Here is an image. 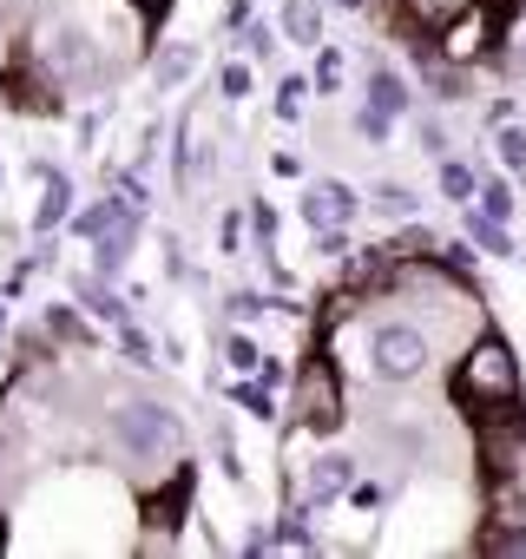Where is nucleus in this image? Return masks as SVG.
<instances>
[{"label":"nucleus","instance_id":"obj_38","mask_svg":"<svg viewBox=\"0 0 526 559\" xmlns=\"http://www.w3.org/2000/svg\"><path fill=\"white\" fill-rule=\"evenodd\" d=\"M139 8H152V14H165V8H171V0H139Z\"/></svg>","mask_w":526,"mask_h":559},{"label":"nucleus","instance_id":"obj_16","mask_svg":"<svg viewBox=\"0 0 526 559\" xmlns=\"http://www.w3.org/2000/svg\"><path fill=\"white\" fill-rule=\"evenodd\" d=\"M467 237H474L487 257H513V237H506V224H500V217H487V211H474V204H467Z\"/></svg>","mask_w":526,"mask_h":559},{"label":"nucleus","instance_id":"obj_14","mask_svg":"<svg viewBox=\"0 0 526 559\" xmlns=\"http://www.w3.org/2000/svg\"><path fill=\"white\" fill-rule=\"evenodd\" d=\"M184 500H191V474H171V487H165V493L145 507V520H152L158 533H171V526L184 520Z\"/></svg>","mask_w":526,"mask_h":559},{"label":"nucleus","instance_id":"obj_19","mask_svg":"<svg viewBox=\"0 0 526 559\" xmlns=\"http://www.w3.org/2000/svg\"><path fill=\"white\" fill-rule=\"evenodd\" d=\"M80 304H86L93 317H106V323H132L125 297H112V290H99V284H80Z\"/></svg>","mask_w":526,"mask_h":559},{"label":"nucleus","instance_id":"obj_20","mask_svg":"<svg viewBox=\"0 0 526 559\" xmlns=\"http://www.w3.org/2000/svg\"><path fill=\"white\" fill-rule=\"evenodd\" d=\"M230 395H237V402H243L256 421H271V415H277V395H271V382H263V376H256V382H237Z\"/></svg>","mask_w":526,"mask_h":559},{"label":"nucleus","instance_id":"obj_15","mask_svg":"<svg viewBox=\"0 0 526 559\" xmlns=\"http://www.w3.org/2000/svg\"><path fill=\"white\" fill-rule=\"evenodd\" d=\"M369 106L388 112V119H402V112H408V86H402V73L375 67V73H369Z\"/></svg>","mask_w":526,"mask_h":559},{"label":"nucleus","instance_id":"obj_23","mask_svg":"<svg viewBox=\"0 0 526 559\" xmlns=\"http://www.w3.org/2000/svg\"><path fill=\"white\" fill-rule=\"evenodd\" d=\"M493 152H500V165H506V171H526V126H500Z\"/></svg>","mask_w":526,"mask_h":559},{"label":"nucleus","instance_id":"obj_40","mask_svg":"<svg viewBox=\"0 0 526 559\" xmlns=\"http://www.w3.org/2000/svg\"><path fill=\"white\" fill-rule=\"evenodd\" d=\"M493 8H513V0H493Z\"/></svg>","mask_w":526,"mask_h":559},{"label":"nucleus","instance_id":"obj_34","mask_svg":"<svg viewBox=\"0 0 526 559\" xmlns=\"http://www.w3.org/2000/svg\"><path fill=\"white\" fill-rule=\"evenodd\" d=\"M263 310H277V304H263L256 290H243V297H230V317H237V323H256Z\"/></svg>","mask_w":526,"mask_h":559},{"label":"nucleus","instance_id":"obj_35","mask_svg":"<svg viewBox=\"0 0 526 559\" xmlns=\"http://www.w3.org/2000/svg\"><path fill=\"white\" fill-rule=\"evenodd\" d=\"M474 250H480V243H474V237H467V243H441V263H447V270H461V276H467V270H474Z\"/></svg>","mask_w":526,"mask_h":559},{"label":"nucleus","instance_id":"obj_13","mask_svg":"<svg viewBox=\"0 0 526 559\" xmlns=\"http://www.w3.org/2000/svg\"><path fill=\"white\" fill-rule=\"evenodd\" d=\"M284 34L297 47H323V8L316 0H284Z\"/></svg>","mask_w":526,"mask_h":559},{"label":"nucleus","instance_id":"obj_9","mask_svg":"<svg viewBox=\"0 0 526 559\" xmlns=\"http://www.w3.org/2000/svg\"><path fill=\"white\" fill-rule=\"evenodd\" d=\"M349 487H356V461H349V454H323V461L310 467V500H316V507H323V500H343Z\"/></svg>","mask_w":526,"mask_h":559},{"label":"nucleus","instance_id":"obj_26","mask_svg":"<svg viewBox=\"0 0 526 559\" xmlns=\"http://www.w3.org/2000/svg\"><path fill=\"white\" fill-rule=\"evenodd\" d=\"M303 520H310V513H303V507H297V513H290V520H284V533H277V546H290V552H316V533H310V526H303Z\"/></svg>","mask_w":526,"mask_h":559},{"label":"nucleus","instance_id":"obj_8","mask_svg":"<svg viewBox=\"0 0 526 559\" xmlns=\"http://www.w3.org/2000/svg\"><path fill=\"white\" fill-rule=\"evenodd\" d=\"M139 217H145V211H132L125 224H112L106 237H93V263H99V276H119V270H125V257H132V237H139Z\"/></svg>","mask_w":526,"mask_h":559},{"label":"nucleus","instance_id":"obj_6","mask_svg":"<svg viewBox=\"0 0 526 559\" xmlns=\"http://www.w3.org/2000/svg\"><path fill=\"white\" fill-rule=\"evenodd\" d=\"M356 211H362V204H356V191H349L343 178H316V185L303 191V224H310V230H343Z\"/></svg>","mask_w":526,"mask_h":559},{"label":"nucleus","instance_id":"obj_18","mask_svg":"<svg viewBox=\"0 0 526 559\" xmlns=\"http://www.w3.org/2000/svg\"><path fill=\"white\" fill-rule=\"evenodd\" d=\"M369 204H375V211H388V217H408V211H415L421 198H415L408 185H395V178H382V185H369Z\"/></svg>","mask_w":526,"mask_h":559},{"label":"nucleus","instance_id":"obj_39","mask_svg":"<svg viewBox=\"0 0 526 559\" xmlns=\"http://www.w3.org/2000/svg\"><path fill=\"white\" fill-rule=\"evenodd\" d=\"M0 336H8V310H0Z\"/></svg>","mask_w":526,"mask_h":559},{"label":"nucleus","instance_id":"obj_10","mask_svg":"<svg viewBox=\"0 0 526 559\" xmlns=\"http://www.w3.org/2000/svg\"><path fill=\"white\" fill-rule=\"evenodd\" d=\"M467 8H474V0H402V14H408L415 34H441V27H454Z\"/></svg>","mask_w":526,"mask_h":559},{"label":"nucleus","instance_id":"obj_29","mask_svg":"<svg viewBox=\"0 0 526 559\" xmlns=\"http://www.w3.org/2000/svg\"><path fill=\"white\" fill-rule=\"evenodd\" d=\"M119 349H125L139 369H152V336H145L139 323H119Z\"/></svg>","mask_w":526,"mask_h":559},{"label":"nucleus","instance_id":"obj_36","mask_svg":"<svg viewBox=\"0 0 526 559\" xmlns=\"http://www.w3.org/2000/svg\"><path fill=\"white\" fill-rule=\"evenodd\" d=\"M349 500L369 513V507H382V487H375V480H356V487H349Z\"/></svg>","mask_w":526,"mask_h":559},{"label":"nucleus","instance_id":"obj_5","mask_svg":"<svg viewBox=\"0 0 526 559\" xmlns=\"http://www.w3.org/2000/svg\"><path fill=\"white\" fill-rule=\"evenodd\" d=\"M493 34H500L493 0H474V8H467L454 27H441V34H434V53H441V60H454V67H474V60L493 47Z\"/></svg>","mask_w":526,"mask_h":559},{"label":"nucleus","instance_id":"obj_32","mask_svg":"<svg viewBox=\"0 0 526 559\" xmlns=\"http://www.w3.org/2000/svg\"><path fill=\"white\" fill-rule=\"evenodd\" d=\"M441 191H447L454 204H467V198H474V171H467V165H441Z\"/></svg>","mask_w":526,"mask_h":559},{"label":"nucleus","instance_id":"obj_28","mask_svg":"<svg viewBox=\"0 0 526 559\" xmlns=\"http://www.w3.org/2000/svg\"><path fill=\"white\" fill-rule=\"evenodd\" d=\"M47 330H53V336H67V343H80V349L93 343V330H86L73 310H47Z\"/></svg>","mask_w":526,"mask_h":559},{"label":"nucleus","instance_id":"obj_21","mask_svg":"<svg viewBox=\"0 0 526 559\" xmlns=\"http://www.w3.org/2000/svg\"><path fill=\"white\" fill-rule=\"evenodd\" d=\"M303 112H310V80H284V86H277V119L297 126Z\"/></svg>","mask_w":526,"mask_h":559},{"label":"nucleus","instance_id":"obj_11","mask_svg":"<svg viewBox=\"0 0 526 559\" xmlns=\"http://www.w3.org/2000/svg\"><path fill=\"white\" fill-rule=\"evenodd\" d=\"M191 73H198V47H191V40H165V53L152 60V80H158V93L184 86Z\"/></svg>","mask_w":526,"mask_h":559},{"label":"nucleus","instance_id":"obj_1","mask_svg":"<svg viewBox=\"0 0 526 559\" xmlns=\"http://www.w3.org/2000/svg\"><path fill=\"white\" fill-rule=\"evenodd\" d=\"M454 402L474 408V415H493V408H513L519 402V362L500 336H480L461 349V369H454Z\"/></svg>","mask_w":526,"mask_h":559},{"label":"nucleus","instance_id":"obj_27","mask_svg":"<svg viewBox=\"0 0 526 559\" xmlns=\"http://www.w3.org/2000/svg\"><path fill=\"white\" fill-rule=\"evenodd\" d=\"M336 86H343V53L316 47V93H336Z\"/></svg>","mask_w":526,"mask_h":559},{"label":"nucleus","instance_id":"obj_30","mask_svg":"<svg viewBox=\"0 0 526 559\" xmlns=\"http://www.w3.org/2000/svg\"><path fill=\"white\" fill-rule=\"evenodd\" d=\"M250 237H256L263 257H271V237H277V211L271 204H250Z\"/></svg>","mask_w":526,"mask_h":559},{"label":"nucleus","instance_id":"obj_31","mask_svg":"<svg viewBox=\"0 0 526 559\" xmlns=\"http://www.w3.org/2000/svg\"><path fill=\"white\" fill-rule=\"evenodd\" d=\"M217 93H224V99H250V67H243V60H230V67L217 73Z\"/></svg>","mask_w":526,"mask_h":559},{"label":"nucleus","instance_id":"obj_24","mask_svg":"<svg viewBox=\"0 0 526 559\" xmlns=\"http://www.w3.org/2000/svg\"><path fill=\"white\" fill-rule=\"evenodd\" d=\"M243 53L271 60V53H277V27H271V21H243Z\"/></svg>","mask_w":526,"mask_h":559},{"label":"nucleus","instance_id":"obj_12","mask_svg":"<svg viewBox=\"0 0 526 559\" xmlns=\"http://www.w3.org/2000/svg\"><path fill=\"white\" fill-rule=\"evenodd\" d=\"M204 171V112H184V132H178V185L191 191Z\"/></svg>","mask_w":526,"mask_h":559},{"label":"nucleus","instance_id":"obj_4","mask_svg":"<svg viewBox=\"0 0 526 559\" xmlns=\"http://www.w3.org/2000/svg\"><path fill=\"white\" fill-rule=\"evenodd\" d=\"M369 362L382 382H415V376H428V336L408 323H382L369 343Z\"/></svg>","mask_w":526,"mask_h":559},{"label":"nucleus","instance_id":"obj_25","mask_svg":"<svg viewBox=\"0 0 526 559\" xmlns=\"http://www.w3.org/2000/svg\"><path fill=\"white\" fill-rule=\"evenodd\" d=\"M224 356H230V369H237V376H256V369H263V349H256L250 336H230V343H224Z\"/></svg>","mask_w":526,"mask_h":559},{"label":"nucleus","instance_id":"obj_3","mask_svg":"<svg viewBox=\"0 0 526 559\" xmlns=\"http://www.w3.org/2000/svg\"><path fill=\"white\" fill-rule=\"evenodd\" d=\"M290 415H297L303 435H336V428H343V389H336V369H330V362H303V369H297Z\"/></svg>","mask_w":526,"mask_h":559},{"label":"nucleus","instance_id":"obj_22","mask_svg":"<svg viewBox=\"0 0 526 559\" xmlns=\"http://www.w3.org/2000/svg\"><path fill=\"white\" fill-rule=\"evenodd\" d=\"M480 211H487V217H500V224L519 211V204H513V191H506V178H480Z\"/></svg>","mask_w":526,"mask_h":559},{"label":"nucleus","instance_id":"obj_33","mask_svg":"<svg viewBox=\"0 0 526 559\" xmlns=\"http://www.w3.org/2000/svg\"><path fill=\"white\" fill-rule=\"evenodd\" d=\"M388 126H395V119H388V112H375V106H362V112H356V132H362L369 145H382V139H388Z\"/></svg>","mask_w":526,"mask_h":559},{"label":"nucleus","instance_id":"obj_17","mask_svg":"<svg viewBox=\"0 0 526 559\" xmlns=\"http://www.w3.org/2000/svg\"><path fill=\"white\" fill-rule=\"evenodd\" d=\"M349 276H356V284H388V276H402L395 270V250H356V263H349Z\"/></svg>","mask_w":526,"mask_h":559},{"label":"nucleus","instance_id":"obj_7","mask_svg":"<svg viewBox=\"0 0 526 559\" xmlns=\"http://www.w3.org/2000/svg\"><path fill=\"white\" fill-rule=\"evenodd\" d=\"M73 217V178L67 171H40V211H34V230L47 237L53 224H67Z\"/></svg>","mask_w":526,"mask_h":559},{"label":"nucleus","instance_id":"obj_2","mask_svg":"<svg viewBox=\"0 0 526 559\" xmlns=\"http://www.w3.org/2000/svg\"><path fill=\"white\" fill-rule=\"evenodd\" d=\"M112 441H119V454H125V461L158 467V461H178L184 428H178V415H171V408H158V402H132V408H119V415H112Z\"/></svg>","mask_w":526,"mask_h":559},{"label":"nucleus","instance_id":"obj_37","mask_svg":"<svg viewBox=\"0 0 526 559\" xmlns=\"http://www.w3.org/2000/svg\"><path fill=\"white\" fill-rule=\"evenodd\" d=\"M336 8H349V14H362V8H369V0H336Z\"/></svg>","mask_w":526,"mask_h":559}]
</instances>
